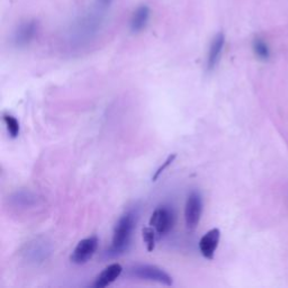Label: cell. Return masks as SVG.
I'll list each match as a JSON object with an SVG mask.
<instances>
[{"label": "cell", "instance_id": "obj_9", "mask_svg": "<svg viewBox=\"0 0 288 288\" xmlns=\"http://www.w3.org/2000/svg\"><path fill=\"white\" fill-rule=\"evenodd\" d=\"M8 204L17 210H30L41 204V197L31 190H17L8 197Z\"/></svg>", "mask_w": 288, "mask_h": 288}, {"label": "cell", "instance_id": "obj_6", "mask_svg": "<svg viewBox=\"0 0 288 288\" xmlns=\"http://www.w3.org/2000/svg\"><path fill=\"white\" fill-rule=\"evenodd\" d=\"M203 213V198L200 191L193 190L188 195L185 206V223L189 231L198 227Z\"/></svg>", "mask_w": 288, "mask_h": 288}, {"label": "cell", "instance_id": "obj_8", "mask_svg": "<svg viewBox=\"0 0 288 288\" xmlns=\"http://www.w3.org/2000/svg\"><path fill=\"white\" fill-rule=\"evenodd\" d=\"M98 243L99 240L96 235L89 236V238L81 240L77 245L73 252L71 253L70 256L71 262L75 264H83L88 262L95 255L96 250H97Z\"/></svg>", "mask_w": 288, "mask_h": 288}, {"label": "cell", "instance_id": "obj_1", "mask_svg": "<svg viewBox=\"0 0 288 288\" xmlns=\"http://www.w3.org/2000/svg\"><path fill=\"white\" fill-rule=\"evenodd\" d=\"M103 6L88 10L77 17L67 31V42L72 48H82L92 42L103 28L105 21Z\"/></svg>", "mask_w": 288, "mask_h": 288}, {"label": "cell", "instance_id": "obj_11", "mask_svg": "<svg viewBox=\"0 0 288 288\" xmlns=\"http://www.w3.org/2000/svg\"><path fill=\"white\" fill-rule=\"evenodd\" d=\"M224 45H225V36L222 32H219L213 37L210 45V50H208V55L206 61V70L208 72H212L217 67L219 60H221Z\"/></svg>", "mask_w": 288, "mask_h": 288}, {"label": "cell", "instance_id": "obj_16", "mask_svg": "<svg viewBox=\"0 0 288 288\" xmlns=\"http://www.w3.org/2000/svg\"><path fill=\"white\" fill-rule=\"evenodd\" d=\"M253 51H255L256 55L260 60H267L269 58L268 45L260 38H257L253 42Z\"/></svg>", "mask_w": 288, "mask_h": 288}, {"label": "cell", "instance_id": "obj_17", "mask_svg": "<svg viewBox=\"0 0 288 288\" xmlns=\"http://www.w3.org/2000/svg\"><path fill=\"white\" fill-rule=\"evenodd\" d=\"M177 158V154L176 153H172V154H170L169 156L167 159H166V161L162 163V165L157 169V171L154 172V174H153V177H152V182H156V180H158V178H159L161 174L165 172V170L166 169L171 165V163L174 161V159H176Z\"/></svg>", "mask_w": 288, "mask_h": 288}, {"label": "cell", "instance_id": "obj_10", "mask_svg": "<svg viewBox=\"0 0 288 288\" xmlns=\"http://www.w3.org/2000/svg\"><path fill=\"white\" fill-rule=\"evenodd\" d=\"M219 239H221V231L216 228L210 230L203 235L198 243L202 256L212 260L218 247Z\"/></svg>", "mask_w": 288, "mask_h": 288}, {"label": "cell", "instance_id": "obj_3", "mask_svg": "<svg viewBox=\"0 0 288 288\" xmlns=\"http://www.w3.org/2000/svg\"><path fill=\"white\" fill-rule=\"evenodd\" d=\"M53 247L52 243L43 236L28 241L27 243L23 247L20 251V256L23 260L32 266H39L52 255Z\"/></svg>", "mask_w": 288, "mask_h": 288}, {"label": "cell", "instance_id": "obj_15", "mask_svg": "<svg viewBox=\"0 0 288 288\" xmlns=\"http://www.w3.org/2000/svg\"><path fill=\"white\" fill-rule=\"evenodd\" d=\"M157 231L152 227H146L142 230V238L144 243L146 246V250L152 252L156 248V241H157Z\"/></svg>", "mask_w": 288, "mask_h": 288}, {"label": "cell", "instance_id": "obj_7", "mask_svg": "<svg viewBox=\"0 0 288 288\" xmlns=\"http://www.w3.org/2000/svg\"><path fill=\"white\" fill-rule=\"evenodd\" d=\"M38 33V23L36 20L23 21L16 27L11 36V42L14 47L23 49L30 45Z\"/></svg>", "mask_w": 288, "mask_h": 288}, {"label": "cell", "instance_id": "obj_2", "mask_svg": "<svg viewBox=\"0 0 288 288\" xmlns=\"http://www.w3.org/2000/svg\"><path fill=\"white\" fill-rule=\"evenodd\" d=\"M139 219V211L137 208H131L118 219L114 232H113L112 245L109 249L106 251V256L108 258H115L124 255L129 246H131L133 231L137 227Z\"/></svg>", "mask_w": 288, "mask_h": 288}, {"label": "cell", "instance_id": "obj_4", "mask_svg": "<svg viewBox=\"0 0 288 288\" xmlns=\"http://www.w3.org/2000/svg\"><path fill=\"white\" fill-rule=\"evenodd\" d=\"M127 276L132 278L154 281L166 286H171L173 280L170 275L165 270L152 266V264H135V266L129 267L127 270Z\"/></svg>", "mask_w": 288, "mask_h": 288}, {"label": "cell", "instance_id": "obj_14", "mask_svg": "<svg viewBox=\"0 0 288 288\" xmlns=\"http://www.w3.org/2000/svg\"><path fill=\"white\" fill-rule=\"evenodd\" d=\"M4 123L7 128V132L11 139H16L19 135V123L16 118L10 114H4Z\"/></svg>", "mask_w": 288, "mask_h": 288}, {"label": "cell", "instance_id": "obj_13", "mask_svg": "<svg viewBox=\"0 0 288 288\" xmlns=\"http://www.w3.org/2000/svg\"><path fill=\"white\" fill-rule=\"evenodd\" d=\"M150 19V8L146 5H142L135 9L131 20H129V30L132 33L142 32L148 25Z\"/></svg>", "mask_w": 288, "mask_h": 288}, {"label": "cell", "instance_id": "obj_12", "mask_svg": "<svg viewBox=\"0 0 288 288\" xmlns=\"http://www.w3.org/2000/svg\"><path fill=\"white\" fill-rule=\"evenodd\" d=\"M123 273V267L120 263H112L107 266L97 277H96L93 287L95 288H105L112 285L114 281L120 277Z\"/></svg>", "mask_w": 288, "mask_h": 288}, {"label": "cell", "instance_id": "obj_18", "mask_svg": "<svg viewBox=\"0 0 288 288\" xmlns=\"http://www.w3.org/2000/svg\"><path fill=\"white\" fill-rule=\"evenodd\" d=\"M97 3H98V5L103 6V7H107V6L109 5L110 0H97Z\"/></svg>", "mask_w": 288, "mask_h": 288}, {"label": "cell", "instance_id": "obj_5", "mask_svg": "<svg viewBox=\"0 0 288 288\" xmlns=\"http://www.w3.org/2000/svg\"><path fill=\"white\" fill-rule=\"evenodd\" d=\"M174 221H176V214L170 206L162 205L157 207L152 213L150 218V227L153 228L158 235H165L172 230Z\"/></svg>", "mask_w": 288, "mask_h": 288}]
</instances>
